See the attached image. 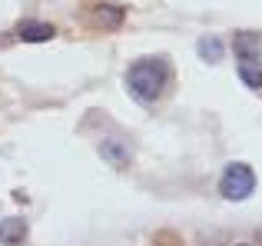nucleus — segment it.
I'll return each mask as SVG.
<instances>
[{
	"label": "nucleus",
	"instance_id": "nucleus-9",
	"mask_svg": "<svg viewBox=\"0 0 262 246\" xmlns=\"http://www.w3.org/2000/svg\"><path fill=\"white\" fill-rule=\"evenodd\" d=\"M239 77H243L246 87L262 90V67L259 64H252V60H239Z\"/></svg>",
	"mask_w": 262,
	"mask_h": 246
},
{
	"label": "nucleus",
	"instance_id": "nucleus-3",
	"mask_svg": "<svg viewBox=\"0 0 262 246\" xmlns=\"http://www.w3.org/2000/svg\"><path fill=\"white\" fill-rule=\"evenodd\" d=\"M123 20H126V10H123L120 4H86L83 7V24L90 30H120Z\"/></svg>",
	"mask_w": 262,
	"mask_h": 246
},
{
	"label": "nucleus",
	"instance_id": "nucleus-7",
	"mask_svg": "<svg viewBox=\"0 0 262 246\" xmlns=\"http://www.w3.org/2000/svg\"><path fill=\"white\" fill-rule=\"evenodd\" d=\"M100 156L110 163V167H116V170H123L129 163V150L123 147L120 140H103L100 143Z\"/></svg>",
	"mask_w": 262,
	"mask_h": 246
},
{
	"label": "nucleus",
	"instance_id": "nucleus-8",
	"mask_svg": "<svg viewBox=\"0 0 262 246\" xmlns=\"http://www.w3.org/2000/svg\"><path fill=\"white\" fill-rule=\"evenodd\" d=\"M196 50L206 64H219V60H223V44H219V37H203L196 44Z\"/></svg>",
	"mask_w": 262,
	"mask_h": 246
},
{
	"label": "nucleus",
	"instance_id": "nucleus-6",
	"mask_svg": "<svg viewBox=\"0 0 262 246\" xmlns=\"http://www.w3.org/2000/svg\"><path fill=\"white\" fill-rule=\"evenodd\" d=\"M53 24H40V20H27V24L17 27V37L24 40V44H47V40H53Z\"/></svg>",
	"mask_w": 262,
	"mask_h": 246
},
{
	"label": "nucleus",
	"instance_id": "nucleus-1",
	"mask_svg": "<svg viewBox=\"0 0 262 246\" xmlns=\"http://www.w3.org/2000/svg\"><path fill=\"white\" fill-rule=\"evenodd\" d=\"M169 87V64L163 57H143L126 70V90L140 104H156Z\"/></svg>",
	"mask_w": 262,
	"mask_h": 246
},
{
	"label": "nucleus",
	"instance_id": "nucleus-2",
	"mask_svg": "<svg viewBox=\"0 0 262 246\" xmlns=\"http://www.w3.org/2000/svg\"><path fill=\"white\" fill-rule=\"evenodd\" d=\"M252 190H256V173H252L249 163H229L223 180H219V193H223L226 200L239 203V200H249Z\"/></svg>",
	"mask_w": 262,
	"mask_h": 246
},
{
	"label": "nucleus",
	"instance_id": "nucleus-5",
	"mask_svg": "<svg viewBox=\"0 0 262 246\" xmlns=\"http://www.w3.org/2000/svg\"><path fill=\"white\" fill-rule=\"evenodd\" d=\"M0 243L4 246H24L27 243V220L24 216H7V220H0Z\"/></svg>",
	"mask_w": 262,
	"mask_h": 246
},
{
	"label": "nucleus",
	"instance_id": "nucleus-4",
	"mask_svg": "<svg viewBox=\"0 0 262 246\" xmlns=\"http://www.w3.org/2000/svg\"><path fill=\"white\" fill-rule=\"evenodd\" d=\"M232 50H236L239 60H252V64H259V57H262V33L239 30L236 37H232Z\"/></svg>",
	"mask_w": 262,
	"mask_h": 246
},
{
	"label": "nucleus",
	"instance_id": "nucleus-10",
	"mask_svg": "<svg viewBox=\"0 0 262 246\" xmlns=\"http://www.w3.org/2000/svg\"><path fill=\"white\" fill-rule=\"evenodd\" d=\"M236 246H249V243H236Z\"/></svg>",
	"mask_w": 262,
	"mask_h": 246
}]
</instances>
